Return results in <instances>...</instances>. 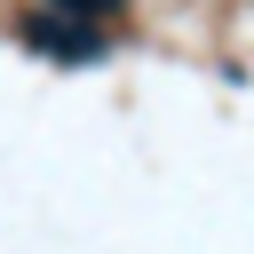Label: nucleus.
Returning <instances> with one entry per match:
<instances>
[{
    "label": "nucleus",
    "instance_id": "2",
    "mask_svg": "<svg viewBox=\"0 0 254 254\" xmlns=\"http://www.w3.org/2000/svg\"><path fill=\"white\" fill-rule=\"evenodd\" d=\"M56 16H79V24H95V16H119V0H48Z\"/></svg>",
    "mask_w": 254,
    "mask_h": 254
},
{
    "label": "nucleus",
    "instance_id": "1",
    "mask_svg": "<svg viewBox=\"0 0 254 254\" xmlns=\"http://www.w3.org/2000/svg\"><path fill=\"white\" fill-rule=\"evenodd\" d=\"M32 40H40V48H56V56H87V48H95L87 32H64V24H32Z\"/></svg>",
    "mask_w": 254,
    "mask_h": 254
}]
</instances>
